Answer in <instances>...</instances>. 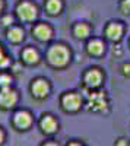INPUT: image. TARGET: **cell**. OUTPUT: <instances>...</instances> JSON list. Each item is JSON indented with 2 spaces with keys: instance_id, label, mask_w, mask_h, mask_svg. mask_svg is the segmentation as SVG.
<instances>
[{
  "instance_id": "21",
  "label": "cell",
  "mask_w": 130,
  "mask_h": 146,
  "mask_svg": "<svg viewBox=\"0 0 130 146\" xmlns=\"http://www.w3.org/2000/svg\"><path fill=\"white\" fill-rule=\"evenodd\" d=\"M3 137H5V135H3V131H2V130H0V143H2V142H3Z\"/></svg>"
},
{
  "instance_id": "20",
  "label": "cell",
  "mask_w": 130,
  "mask_h": 146,
  "mask_svg": "<svg viewBox=\"0 0 130 146\" xmlns=\"http://www.w3.org/2000/svg\"><path fill=\"white\" fill-rule=\"evenodd\" d=\"M123 70H124L126 75H130V64H129V66H127V64H126V66H123Z\"/></svg>"
},
{
  "instance_id": "14",
  "label": "cell",
  "mask_w": 130,
  "mask_h": 146,
  "mask_svg": "<svg viewBox=\"0 0 130 146\" xmlns=\"http://www.w3.org/2000/svg\"><path fill=\"white\" fill-rule=\"evenodd\" d=\"M45 7H47V10H48V13L56 15V13H58V12L62 10L63 5H62L60 0H47Z\"/></svg>"
},
{
  "instance_id": "6",
  "label": "cell",
  "mask_w": 130,
  "mask_h": 146,
  "mask_svg": "<svg viewBox=\"0 0 130 146\" xmlns=\"http://www.w3.org/2000/svg\"><path fill=\"white\" fill-rule=\"evenodd\" d=\"M48 89H50L48 83L42 79H38L32 83V94L37 98H45L47 94H48Z\"/></svg>"
},
{
  "instance_id": "3",
  "label": "cell",
  "mask_w": 130,
  "mask_h": 146,
  "mask_svg": "<svg viewBox=\"0 0 130 146\" xmlns=\"http://www.w3.org/2000/svg\"><path fill=\"white\" fill-rule=\"evenodd\" d=\"M16 12H18V16L22 21H34L35 18H37V7L29 2L19 3Z\"/></svg>"
},
{
  "instance_id": "2",
  "label": "cell",
  "mask_w": 130,
  "mask_h": 146,
  "mask_svg": "<svg viewBox=\"0 0 130 146\" xmlns=\"http://www.w3.org/2000/svg\"><path fill=\"white\" fill-rule=\"evenodd\" d=\"M88 108L92 111H104L107 108V100L104 92H92L88 100Z\"/></svg>"
},
{
  "instance_id": "16",
  "label": "cell",
  "mask_w": 130,
  "mask_h": 146,
  "mask_svg": "<svg viewBox=\"0 0 130 146\" xmlns=\"http://www.w3.org/2000/svg\"><path fill=\"white\" fill-rule=\"evenodd\" d=\"M75 35L78 38H86L89 35V27L85 25V23H78L75 27Z\"/></svg>"
},
{
  "instance_id": "17",
  "label": "cell",
  "mask_w": 130,
  "mask_h": 146,
  "mask_svg": "<svg viewBox=\"0 0 130 146\" xmlns=\"http://www.w3.org/2000/svg\"><path fill=\"white\" fill-rule=\"evenodd\" d=\"M10 82H12V78L9 75H0V86H2V88L9 86Z\"/></svg>"
},
{
  "instance_id": "13",
  "label": "cell",
  "mask_w": 130,
  "mask_h": 146,
  "mask_svg": "<svg viewBox=\"0 0 130 146\" xmlns=\"http://www.w3.org/2000/svg\"><path fill=\"white\" fill-rule=\"evenodd\" d=\"M104 51V44L99 40H94L88 44V53L92 56H99Z\"/></svg>"
},
{
  "instance_id": "1",
  "label": "cell",
  "mask_w": 130,
  "mask_h": 146,
  "mask_svg": "<svg viewBox=\"0 0 130 146\" xmlns=\"http://www.w3.org/2000/svg\"><path fill=\"white\" fill-rule=\"evenodd\" d=\"M69 57H70V53L69 50L64 47V45H53L50 50H48V54H47V58H48V63L54 67H63L67 64L69 62Z\"/></svg>"
},
{
  "instance_id": "15",
  "label": "cell",
  "mask_w": 130,
  "mask_h": 146,
  "mask_svg": "<svg viewBox=\"0 0 130 146\" xmlns=\"http://www.w3.org/2000/svg\"><path fill=\"white\" fill-rule=\"evenodd\" d=\"M7 38L12 42H19V41L23 40V31L19 29V28H12L7 32Z\"/></svg>"
},
{
  "instance_id": "7",
  "label": "cell",
  "mask_w": 130,
  "mask_h": 146,
  "mask_svg": "<svg viewBox=\"0 0 130 146\" xmlns=\"http://www.w3.org/2000/svg\"><path fill=\"white\" fill-rule=\"evenodd\" d=\"M34 35L37 36L40 41H48L53 35V31L48 25H44V23H40L34 28Z\"/></svg>"
},
{
  "instance_id": "10",
  "label": "cell",
  "mask_w": 130,
  "mask_h": 146,
  "mask_svg": "<svg viewBox=\"0 0 130 146\" xmlns=\"http://www.w3.org/2000/svg\"><path fill=\"white\" fill-rule=\"evenodd\" d=\"M31 123H32V117H31L29 113H27V111L16 113V115H15V124L19 129H27V127L31 126Z\"/></svg>"
},
{
  "instance_id": "5",
  "label": "cell",
  "mask_w": 130,
  "mask_h": 146,
  "mask_svg": "<svg viewBox=\"0 0 130 146\" xmlns=\"http://www.w3.org/2000/svg\"><path fill=\"white\" fill-rule=\"evenodd\" d=\"M80 96L78 94H66L63 96V100H62V104H63V108L66 110V111H76V110H79L80 107Z\"/></svg>"
},
{
  "instance_id": "18",
  "label": "cell",
  "mask_w": 130,
  "mask_h": 146,
  "mask_svg": "<svg viewBox=\"0 0 130 146\" xmlns=\"http://www.w3.org/2000/svg\"><path fill=\"white\" fill-rule=\"evenodd\" d=\"M121 9H123L124 13L130 15V0H123L121 2Z\"/></svg>"
},
{
  "instance_id": "11",
  "label": "cell",
  "mask_w": 130,
  "mask_h": 146,
  "mask_svg": "<svg viewBox=\"0 0 130 146\" xmlns=\"http://www.w3.org/2000/svg\"><path fill=\"white\" fill-rule=\"evenodd\" d=\"M41 127H42V130L45 133H54L57 130V123H56V120L51 115H45L41 120Z\"/></svg>"
},
{
  "instance_id": "19",
  "label": "cell",
  "mask_w": 130,
  "mask_h": 146,
  "mask_svg": "<svg viewBox=\"0 0 130 146\" xmlns=\"http://www.w3.org/2000/svg\"><path fill=\"white\" fill-rule=\"evenodd\" d=\"M2 22H3V25H6V27H7V25H10V23L13 22V18H12V16H5Z\"/></svg>"
},
{
  "instance_id": "12",
  "label": "cell",
  "mask_w": 130,
  "mask_h": 146,
  "mask_svg": "<svg viewBox=\"0 0 130 146\" xmlns=\"http://www.w3.org/2000/svg\"><path fill=\"white\" fill-rule=\"evenodd\" d=\"M22 57H23V62H25V63H28V64L38 63V60H40V56H38V53L35 51L34 48H27V50L23 51Z\"/></svg>"
},
{
  "instance_id": "23",
  "label": "cell",
  "mask_w": 130,
  "mask_h": 146,
  "mask_svg": "<svg viewBox=\"0 0 130 146\" xmlns=\"http://www.w3.org/2000/svg\"><path fill=\"white\" fill-rule=\"evenodd\" d=\"M2 9H3V0H0V12H2Z\"/></svg>"
},
{
  "instance_id": "9",
  "label": "cell",
  "mask_w": 130,
  "mask_h": 146,
  "mask_svg": "<svg viewBox=\"0 0 130 146\" xmlns=\"http://www.w3.org/2000/svg\"><path fill=\"white\" fill-rule=\"evenodd\" d=\"M101 80H102V75H101V72L97 70V69L89 70L86 73V76H85V82H86L88 86H91V88H97L98 85L101 83Z\"/></svg>"
},
{
  "instance_id": "8",
  "label": "cell",
  "mask_w": 130,
  "mask_h": 146,
  "mask_svg": "<svg viewBox=\"0 0 130 146\" xmlns=\"http://www.w3.org/2000/svg\"><path fill=\"white\" fill-rule=\"evenodd\" d=\"M105 35H107L110 40H113V41L120 40L121 35H123V27L120 25V23H117V22H113V23H110V25L107 27V29H105Z\"/></svg>"
},
{
  "instance_id": "22",
  "label": "cell",
  "mask_w": 130,
  "mask_h": 146,
  "mask_svg": "<svg viewBox=\"0 0 130 146\" xmlns=\"http://www.w3.org/2000/svg\"><path fill=\"white\" fill-rule=\"evenodd\" d=\"M5 56H3V50H2V48H0V60H2Z\"/></svg>"
},
{
  "instance_id": "4",
  "label": "cell",
  "mask_w": 130,
  "mask_h": 146,
  "mask_svg": "<svg viewBox=\"0 0 130 146\" xmlns=\"http://www.w3.org/2000/svg\"><path fill=\"white\" fill-rule=\"evenodd\" d=\"M18 101V95L15 91H12L10 88H2L0 91V107L5 108V110H9L12 107H15Z\"/></svg>"
}]
</instances>
